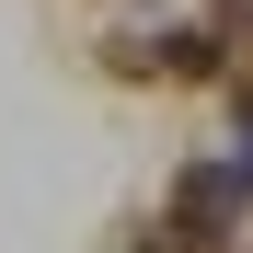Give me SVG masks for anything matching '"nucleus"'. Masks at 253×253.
Instances as JSON below:
<instances>
[{"instance_id": "f257e3e1", "label": "nucleus", "mask_w": 253, "mask_h": 253, "mask_svg": "<svg viewBox=\"0 0 253 253\" xmlns=\"http://www.w3.org/2000/svg\"><path fill=\"white\" fill-rule=\"evenodd\" d=\"M230 173H242V184H253V126H242V150H230Z\"/></svg>"}]
</instances>
